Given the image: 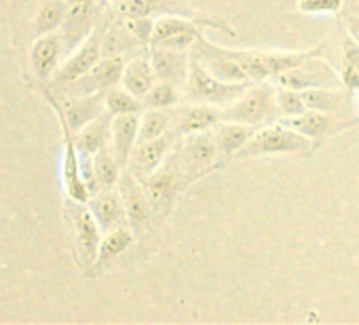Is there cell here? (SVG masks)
<instances>
[{
  "mask_svg": "<svg viewBox=\"0 0 359 325\" xmlns=\"http://www.w3.org/2000/svg\"><path fill=\"white\" fill-rule=\"evenodd\" d=\"M281 118L275 102V83H252L233 104L222 108V120L243 123L252 127H264Z\"/></svg>",
  "mask_w": 359,
  "mask_h": 325,
  "instance_id": "2",
  "label": "cell"
},
{
  "mask_svg": "<svg viewBox=\"0 0 359 325\" xmlns=\"http://www.w3.org/2000/svg\"><path fill=\"white\" fill-rule=\"evenodd\" d=\"M250 83H224L216 78L210 70H205L193 55H191V70L184 85V102H197V104H210L218 108H226L233 104L248 87Z\"/></svg>",
  "mask_w": 359,
  "mask_h": 325,
  "instance_id": "4",
  "label": "cell"
},
{
  "mask_svg": "<svg viewBox=\"0 0 359 325\" xmlns=\"http://www.w3.org/2000/svg\"><path fill=\"white\" fill-rule=\"evenodd\" d=\"M302 97L309 110L353 116V99H351V91L346 89H340V87L309 89V91H302Z\"/></svg>",
  "mask_w": 359,
  "mask_h": 325,
  "instance_id": "24",
  "label": "cell"
},
{
  "mask_svg": "<svg viewBox=\"0 0 359 325\" xmlns=\"http://www.w3.org/2000/svg\"><path fill=\"white\" fill-rule=\"evenodd\" d=\"M123 24L144 47H150V36H152V28H154L152 18H125Z\"/></svg>",
  "mask_w": 359,
  "mask_h": 325,
  "instance_id": "37",
  "label": "cell"
},
{
  "mask_svg": "<svg viewBox=\"0 0 359 325\" xmlns=\"http://www.w3.org/2000/svg\"><path fill=\"white\" fill-rule=\"evenodd\" d=\"M222 120V108L197 102H182L171 108V131L177 137L212 129Z\"/></svg>",
  "mask_w": 359,
  "mask_h": 325,
  "instance_id": "13",
  "label": "cell"
},
{
  "mask_svg": "<svg viewBox=\"0 0 359 325\" xmlns=\"http://www.w3.org/2000/svg\"><path fill=\"white\" fill-rule=\"evenodd\" d=\"M177 139L180 137L173 131H169V133H165L161 137H154V139H140L135 144L131 156H129L127 170L140 182H144L150 174H154L163 165L165 158L169 156V152H171V148H173V144Z\"/></svg>",
  "mask_w": 359,
  "mask_h": 325,
  "instance_id": "12",
  "label": "cell"
},
{
  "mask_svg": "<svg viewBox=\"0 0 359 325\" xmlns=\"http://www.w3.org/2000/svg\"><path fill=\"white\" fill-rule=\"evenodd\" d=\"M140 41L125 28L123 24V30H106L104 32V43H102V49H104V55H127L135 49H140Z\"/></svg>",
  "mask_w": 359,
  "mask_h": 325,
  "instance_id": "33",
  "label": "cell"
},
{
  "mask_svg": "<svg viewBox=\"0 0 359 325\" xmlns=\"http://www.w3.org/2000/svg\"><path fill=\"white\" fill-rule=\"evenodd\" d=\"M104 32H106V26H97L85 41L79 49L72 51V55L64 62V66L55 72V83L60 85H68L85 74H89L95 64L104 57V49H102V43H104Z\"/></svg>",
  "mask_w": 359,
  "mask_h": 325,
  "instance_id": "11",
  "label": "cell"
},
{
  "mask_svg": "<svg viewBox=\"0 0 359 325\" xmlns=\"http://www.w3.org/2000/svg\"><path fill=\"white\" fill-rule=\"evenodd\" d=\"M357 102H359V91H357Z\"/></svg>",
  "mask_w": 359,
  "mask_h": 325,
  "instance_id": "40",
  "label": "cell"
},
{
  "mask_svg": "<svg viewBox=\"0 0 359 325\" xmlns=\"http://www.w3.org/2000/svg\"><path fill=\"white\" fill-rule=\"evenodd\" d=\"M57 118H60V127H62V135H64V162H62V180H64V188L66 195L74 201V203H89L91 193L83 180V172H81V152L76 148V139H74V131L70 129V125L66 123L62 110L57 108V104L49 97Z\"/></svg>",
  "mask_w": 359,
  "mask_h": 325,
  "instance_id": "8",
  "label": "cell"
},
{
  "mask_svg": "<svg viewBox=\"0 0 359 325\" xmlns=\"http://www.w3.org/2000/svg\"><path fill=\"white\" fill-rule=\"evenodd\" d=\"M118 193H121V199H123V205H125V212H127V222L131 228H140L144 226L154 214V207L146 195V188L144 184L129 172L125 170L121 174V180L116 184Z\"/></svg>",
  "mask_w": 359,
  "mask_h": 325,
  "instance_id": "16",
  "label": "cell"
},
{
  "mask_svg": "<svg viewBox=\"0 0 359 325\" xmlns=\"http://www.w3.org/2000/svg\"><path fill=\"white\" fill-rule=\"evenodd\" d=\"M148 57L156 81H167L177 87L187 85L189 70H191V51H173L163 47H148Z\"/></svg>",
  "mask_w": 359,
  "mask_h": 325,
  "instance_id": "17",
  "label": "cell"
},
{
  "mask_svg": "<svg viewBox=\"0 0 359 325\" xmlns=\"http://www.w3.org/2000/svg\"><path fill=\"white\" fill-rule=\"evenodd\" d=\"M133 243V233L129 230V226H116L108 233H104L102 243H100V251H97V260L95 264L108 262L121 254H125L129 249V245Z\"/></svg>",
  "mask_w": 359,
  "mask_h": 325,
  "instance_id": "30",
  "label": "cell"
},
{
  "mask_svg": "<svg viewBox=\"0 0 359 325\" xmlns=\"http://www.w3.org/2000/svg\"><path fill=\"white\" fill-rule=\"evenodd\" d=\"M191 55L205 68L210 70L216 78L224 81V83H250V76L245 74V70L233 60L229 57L220 45H214L210 43L205 36H201L193 49H191ZM254 83V81H252Z\"/></svg>",
  "mask_w": 359,
  "mask_h": 325,
  "instance_id": "14",
  "label": "cell"
},
{
  "mask_svg": "<svg viewBox=\"0 0 359 325\" xmlns=\"http://www.w3.org/2000/svg\"><path fill=\"white\" fill-rule=\"evenodd\" d=\"M256 129L258 127L243 125V123H231V120H220L212 127L216 150H218V167L222 162H226L231 156H237V152L256 133Z\"/></svg>",
  "mask_w": 359,
  "mask_h": 325,
  "instance_id": "21",
  "label": "cell"
},
{
  "mask_svg": "<svg viewBox=\"0 0 359 325\" xmlns=\"http://www.w3.org/2000/svg\"><path fill=\"white\" fill-rule=\"evenodd\" d=\"M167 158L189 186L205 178L218 167V150L212 129L180 137Z\"/></svg>",
  "mask_w": 359,
  "mask_h": 325,
  "instance_id": "1",
  "label": "cell"
},
{
  "mask_svg": "<svg viewBox=\"0 0 359 325\" xmlns=\"http://www.w3.org/2000/svg\"><path fill=\"white\" fill-rule=\"evenodd\" d=\"M104 102H106V110L112 116L118 114H142L144 112V102L140 97H135L133 93H129L125 87H112L104 93Z\"/></svg>",
  "mask_w": 359,
  "mask_h": 325,
  "instance_id": "32",
  "label": "cell"
},
{
  "mask_svg": "<svg viewBox=\"0 0 359 325\" xmlns=\"http://www.w3.org/2000/svg\"><path fill=\"white\" fill-rule=\"evenodd\" d=\"M171 131V108H146L140 114V139H154Z\"/></svg>",
  "mask_w": 359,
  "mask_h": 325,
  "instance_id": "29",
  "label": "cell"
},
{
  "mask_svg": "<svg viewBox=\"0 0 359 325\" xmlns=\"http://www.w3.org/2000/svg\"><path fill=\"white\" fill-rule=\"evenodd\" d=\"M279 123H283L285 127L309 137L313 141V146L317 148L319 144L338 135L340 131L351 129L357 123V118L355 116H340V114H332V112H321V110H306L298 116L279 118Z\"/></svg>",
  "mask_w": 359,
  "mask_h": 325,
  "instance_id": "7",
  "label": "cell"
},
{
  "mask_svg": "<svg viewBox=\"0 0 359 325\" xmlns=\"http://www.w3.org/2000/svg\"><path fill=\"white\" fill-rule=\"evenodd\" d=\"M144 110L146 108H175L177 104L184 102V91L167 81H156L152 89L144 95Z\"/></svg>",
  "mask_w": 359,
  "mask_h": 325,
  "instance_id": "31",
  "label": "cell"
},
{
  "mask_svg": "<svg viewBox=\"0 0 359 325\" xmlns=\"http://www.w3.org/2000/svg\"><path fill=\"white\" fill-rule=\"evenodd\" d=\"M277 87H287L296 91H309V89H325V87H342L338 70L323 60V55H315L306 60L304 64L283 70L277 76L271 78Z\"/></svg>",
  "mask_w": 359,
  "mask_h": 325,
  "instance_id": "6",
  "label": "cell"
},
{
  "mask_svg": "<svg viewBox=\"0 0 359 325\" xmlns=\"http://www.w3.org/2000/svg\"><path fill=\"white\" fill-rule=\"evenodd\" d=\"M142 184H144L146 195L154 207V214L163 216V218L171 214L175 199L182 195V191L189 186L182 180V176L177 174V170L169 162V158H165L163 165L154 174H150Z\"/></svg>",
  "mask_w": 359,
  "mask_h": 325,
  "instance_id": "10",
  "label": "cell"
},
{
  "mask_svg": "<svg viewBox=\"0 0 359 325\" xmlns=\"http://www.w3.org/2000/svg\"><path fill=\"white\" fill-rule=\"evenodd\" d=\"M66 11H68V0H43L34 18L36 36L51 34L57 28H62L66 20Z\"/></svg>",
  "mask_w": 359,
  "mask_h": 325,
  "instance_id": "27",
  "label": "cell"
},
{
  "mask_svg": "<svg viewBox=\"0 0 359 325\" xmlns=\"http://www.w3.org/2000/svg\"><path fill=\"white\" fill-rule=\"evenodd\" d=\"M315 146L309 137L298 131L285 127L283 123H271L258 127L256 133L248 139V144L237 152L239 158L252 156H273V154H306Z\"/></svg>",
  "mask_w": 359,
  "mask_h": 325,
  "instance_id": "3",
  "label": "cell"
},
{
  "mask_svg": "<svg viewBox=\"0 0 359 325\" xmlns=\"http://www.w3.org/2000/svg\"><path fill=\"white\" fill-rule=\"evenodd\" d=\"M338 74H340V81H342V89L346 91H359V70L348 66V64H340L338 68Z\"/></svg>",
  "mask_w": 359,
  "mask_h": 325,
  "instance_id": "39",
  "label": "cell"
},
{
  "mask_svg": "<svg viewBox=\"0 0 359 325\" xmlns=\"http://www.w3.org/2000/svg\"><path fill=\"white\" fill-rule=\"evenodd\" d=\"M203 28H210L208 22L195 20L189 15H161L154 20L150 47H163L173 51H191L193 45L203 36Z\"/></svg>",
  "mask_w": 359,
  "mask_h": 325,
  "instance_id": "5",
  "label": "cell"
},
{
  "mask_svg": "<svg viewBox=\"0 0 359 325\" xmlns=\"http://www.w3.org/2000/svg\"><path fill=\"white\" fill-rule=\"evenodd\" d=\"M275 102H277V110H279L281 118L298 116V114L309 110L306 104H304L302 91H296V89H287V87H277L275 85Z\"/></svg>",
  "mask_w": 359,
  "mask_h": 325,
  "instance_id": "34",
  "label": "cell"
},
{
  "mask_svg": "<svg viewBox=\"0 0 359 325\" xmlns=\"http://www.w3.org/2000/svg\"><path fill=\"white\" fill-rule=\"evenodd\" d=\"M93 170H95V178H97L100 188L116 186L121 180V174L125 172V167L118 162V158L114 156L110 146H106L93 154Z\"/></svg>",
  "mask_w": 359,
  "mask_h": 325,
  "instance_id": "28",
  "label": "cell"
},
{
  "mask_svg": "<svg viewBox=\"0 0 359 325\" xmlns=\"http://www.w3.org/2000/svg\"><path fill=\"white\" fill-rule=\"evenodd\" d=\"M79 209L74 214V233H76V243H79V254L85 266L95 264L100 243L104 237V230L100 228L97 220L93 218L91 209L87 203H76Z\"/></svg>",
  "mask_w": 359,
  "mask_h": 325,
  "instance_id": "19",
  "label": "cell"
},
{
  "mask_svg": "<svg viewBox=\"0 0 359 325\" xmlns=\"http://www.w3.org/2000/svg\"><path fill=\"white\" fill-rule=\"evenodd\" d=\"M116 9L123 18H161V15H189L195 20H203L210 24V28L214 30H222L226 34H235V30L222 22V20H212L208 15H201L199 11H193L189 5H182L180 0H116Z\"/></svg>",
  "mask_w": 359,
  "mask_h": 325,
  "instance_id": "9",
  "label": "cell"
},
{
  "mask_svg": "<svg viewBox=\"0 0 359 325\" xmlns=\"http://www.w3.org/2000/svg\"><path fill=\"white\" fill-rule=\"evenodd\" d=\"M110 129H112V114L106 110V112H102L93 123H89V125L83 127L79 133H74L79 152H81V154L93 156V154L100 152L102 148L110 146Z\"/></svg>",
  "mask_w": 359,
  "mask_h": 325,
  "instance_id": "25",
  "label": "cell"
},
{
  "mask_svg": "<svg viewBox=\"0 0 359 325\" xmlns=\"http://www.w3.org/2000/svg\"><path fill=\"white\" fill-rule=\"evenodd\" d=\"M156 83V74L152 70L150 57H131L125 64L123 70V78H121V87H125L129 93H133L135 97L144 99V95L152 89V85Z\"/></svg>",
  "mask_w": 359,
  "mask_h": 325,
  "instance_id": "26",
  "label": "cell"
},
{
  "mask_svg": "<svg viewBox=\"0 0 359 325\" xmlns=\"http://www.w3.org/2000/svg\"><path fill=\"white\" fill-rule=\"evenodd\" d=\"M340 20L346 30V34L359 43V3L357 0H344V7L340 9Z\"/></svg>",
  "mask_w": 359,
  "mask_h": 325,
  "instance_id": "36",
  "label": "cell"
},
{
  "mask_svg": "<svg viewBox=\"0 0 359 325\" xmlns=\"http://www.w3.org/2000/svg\"><path fill=\"white\" fill-rule=\"evenodd\" d=\"M140 135V114H118L112 116V129H110V148L121 165L127 170L129 156L137 144Z\"/></svg>",
  "mask_w": 359,
  "mask_h": 325,
  "instance_id": "22",
  "label": "cell"
},
{
  "mask_svg": "<svg viewBox=\"0 0 359 325\" xmlns=\"http://www.w3.org/2000/svg\"><path fill=\"white\" fill-rule=\"evenodd\" d=\"M51 97V95H49ZM53 99V97H51ZM55 102V99H53ZM57 108L62 110L66 123L70 125V129L74 133H79L83 127H87L89 123H93L102 112H106V102H104V93H91V95H70L68 99H64L62 104L55 102Z\"/></svg>",
  "mask_w": 359,
  "mask_h": 325,
  "instance_id": "18",
  "label": "cell"
},
{
  "mask_svg": "<svg viewBox=\"0 0 359 325\" xmlns=\"http://www.w3.org/2000/svg\"><path fill=\"white\" fill-rule=\"evenodd\" d=\"M62 51H64V41L57 34L51 32V34L36 36V43L32 45L30 51V62L41 81H47L49 76H53V72H57Z\"/></svg>",
  "mask_w": 359,
  "mask_h": 325,
  "instance_id": "23",
  "label": "cell"
},
{
  "mask_svg": "<svg viewBox=\"0 0 359 325\" xmlns=\"http://www.w3.org/2000/svg\"><path fill=\"white\" fill-rule=\"evenodd\" d=\"M95 0H68L66 20L62 24L64 49H76V45L95 30Z\"/></svg>",
  "mask_w": 359,
  "mask_h": 325,
  "instance_id": "15",
  "label": "cell"
},
{
  "mask_svg": "<svg viewBox=\"0 0 359 325\" xmlns=\"http://www.w3.org/2000/svg\"><path fill=\"white\" fill-rule=\"evenodd\" d=\"M300 13L306 15H323V13H340L344 0H298L296 3Z\"/></svg>",
  "mask_w": 359,
  "mask_h": 325,
  "instance_id": "35",
  "label": "cell"
},
{
  "mask_svg": "<svg viewBox=\"0 0 359 325\" xmlns=\"http://www.w3.org/2000/svg\"><path fill=\"white\" fill-rule=\"evenodd\" d=\"M89 209L93 214V218L97 220L100 228L104 233L116 228V226H125L129 224L127 222V212H125V205H123V199H121V193L116 186L112 188H102L100 193H95L91 199H89Z\"/></svg>",
  "mask_w": 359,
  "mask_h": 325,
  "instance_id": "20",
  "label": "cell"
},
{
  "mask_svg": "<svg viewBox=\"0 0 359 325\" xmlns=\"http://www.w3.org/2000/svg\"><path fill=\"white\" fill-rule=\"evenodd\" d=\"M340 64H348L359 70V43H355L348 34L340 41Z\"/></svg>",
  "mask_w": 359,
  "mask_h": 325,
  "instance_id": "38",
  "label": "cell"
}]
</instances>
